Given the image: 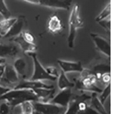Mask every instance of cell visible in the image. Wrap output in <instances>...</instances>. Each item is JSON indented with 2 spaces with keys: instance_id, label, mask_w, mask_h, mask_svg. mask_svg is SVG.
<instances>
[{
  "instance_id": "1",
  "label": "cell",
  "mask_w": 122,
  "mask_h": 114,
  "mask_svg": "<svg viewBox=\"0 0 122 114\" xmlns=\"http://www.w3.org/2000/svg\"><path fill=\"white\" fill-rule=\"evenodd\" d=\"M7 101L14 107L27 101H39V99L33 90L30 89H11L0 97V100Z\"/></svg>"
},
{
  "instance_id": "2",
  "label": "cell",
  "mask_w": 122,
  "mask_h": 114,
  "mask_svg": "<svg viewBox=\"0 0 122 114\" xmlns=\"http://www.w3.org/2000/svg\"><path fill=\"white\" fill-rule=\"evenodd\" d=\"M83 26V21L80 16V6L79 4H76L72 7L69 19L67 43L69 48L73 49L74 47L77 30Z\"/></svg>"
},
{
  "instance_id": "3",
  "label": "cell",
  "mask_w": 122,
  "mask_h": 114,
  "mask_svg": "<svg viewBox=\"0 0 122 114\" xmlns=\"http://www.w3.org/2000/svg\"><path fill=\"white\" fill-rule=\"evenodd\" d=\"M26 54L32 58L33 63V72L29 80L40 81L49 80L52 81H55L57 80L58 78L51 76L47 73L46 69L39 62L35 52L28 53Z\"/></svg>"
},
{
  "instance_id": "4",
  "label": "cell",
  "mask_w": 122,
  "mask_h": 114,
  "mask_svg": "<svg viewBox=\"0 0 122 114\" xmlns=\"http://www.w3.org/2000/svg\"><path fill=\"white\" fill-rule=\"evenodd\" d=\"M20 81V79L12 64L7 62L5 64L4 70L0 79V85L13 89Z\"/></svg>"
},
{
  "instance_id": "5",
  "label": "cell",
  "mask_w": 122,
  "mask_h": 114,
  "mask_svg": "<svg viewBox=\"0 0 122 114\" xmlns=\"http://www.w3.org/2000/svg\"><path fill=\"white\" fill-rule=\"evenodd\" d=\"M22 50L17 44L10 41L0 43V58L14 59L19 56Z\"/></svg>"
},
{
  "instance_id": "6",
  "label": "cell",
  "mask_w": 122,
  "mask_h": 114,
  "mask_svg": "<svg viewBox=\"0 0 122 114\" xmlns=\"http://www.w3.org/2000/svg\"><path fill=\"white\" fill-rule=\"evenodd\" d=\"M29 60L19 56L14 59L12 64L21 80L29 79L31 77Z\"/></svg>"
},
{
  "instance_id": "7",
  "label": "cell",
  "mask_w": 122,
  "mask_h": 114,
  "mask_svg": "<svg viewBox=\"0 0 122 114\" xmlns=\"http://www.w3.org/2000/svg\"><path fill=\"white\" fill-rule=\"evenodd\" d=\"M34 113L41 114H60L63 113L66 107H62L50 102H43L39 101H32Z\"/></svg>"
},
{
  "instance_id": "8",
  "label": "cell",
  "mask_w": 122,
  "mask_h": 114,
  "mask_svg": "<svg viewBox=\"0 0 122 114\" xmlns=\"http://www.w3.org/2000/svg\"><path fill=\"white\" fill-rule=\"evenodd\" d=\"M90 35L97 49L110 58L111 56V45L110 42L97 33H90Z\"/></svg>"
},
{
  "instance_id": "9",
  "label": "cell",
  "mask_w": 122,
  "mask_h": 114,
  "mask_svg": "<svg viewBox=\"0 0 122 114\" xmlns=\"http://www.w3.org/2000/svg\"><path fill=\"white\" fill-rule=\"evenodd\" d=\"M72 0H40L39 5L54 9L69 10Z\"/></svg>"
},
{
  "instance_id": "10",
  "label": "cell",
  "mask_w": 122,
  "mask_h": 114,
  "mask_svg": "<svg viewBox=\"0 0 122 114\" xmlns=\"http://www.w3.org/2000/svg\"><path fill=\"white\" fill-rule=\"evenodd\" d=\"M39 88L53 89L54 86L52 85L45 84L40 80H21L18 84L13 89H30L33 90Z\"/></svg>"
},
{
  "instance_id": "11",
  "label": "cell",
  "mask_w": 122,
  "mask_h": 114,
  "mask_svg": "<svg viewBox=\"0 0 122 114\" xmlns=\"http://www.w3.org/2000/svg\"><path fill=\"white\" fill-rule=\"evenodd\" d=\"M72 95L71 89H62L60 92L52 98L49 102L66 108L71 99Z\"/></svg>"
},
{
  "instance_id": "12",
  "label": "cell",
  "mask_w": 122,
  "mask_h": 114,
  "mask_svg": "<svg viewBox=\"0 0 122 114\" xmlns=\"http://www.w3.org/2000/svg\"><path fill=\"white\" fill-rule=\"evenodd\" d=\"M8 40L17 44L24 54L35 52L37 50V47L35 44L30 43L27 41L23 38L22 33L17 37Z\"/></svg>"
},
{
  "instance_id": "13",
  "label": "cell",
  "mask_w": 122,
  "mask_h": 114,
  "mask_svg": "<svg viewBox=\"0 0 122 114\" xmlns=\"http://www.w3.org/2000/svg\"><path fill=\"white\" fill-rule=\"evenodd\" d=\"M57 63L61 70L65 73L73 72H81L83 70L82 65L80 62H70L61 59L57 60Z\"/></svg>"
},
{
  "instance_id": "14",
  "label": "cell",
  "mask_w": 122,
  "mask_h": 114,
  "mask_svg": "<svg viewBox=\"0 0 122 114\" xmlns=\"http://www.w3.org/2000/svg\"><path fill=\"white\" fill-rule=\"evenodd\" d=\"M25 24V19L23 16L17 18L16 22L12 25L9 32L3 38L10 40L14 38L22 33Z\"/></svg>"
},
{
  "instance_id": "15",
  "label": "cell",
  "mask_w": 122,
  "mask_h": 114,
  "mask_svg": "<svg viewBox=\"0 0 122 114\" xmlns=\"http://www.w3.org/2000/svg\"><path fill=\"white\" fill-rule=\"evenodd\" d=\"M33 90L38 96L39 101L43 102H49L54 97V95L56 92L55 88H39L34 89Z\"/></svg>"
},
{
  "instance_id": "16",
  "label": "cell",
  "mask_w": 122,
  "mask_h": 114,
  "mask_svg": "<svg viewBox=\"0 0 122 114\" xmlns=\"http://www.w3.org/2000/svg\"><path fill=\"white\" fill-rule=\"evenodd\" d=\"M63 24L58 15L54 14L50 16L47 22V28L50 33H56L63 29Z\"/></svg>"
},
{
  "instance_id": "17",
  "label": "cell",
  "mask_w": 122,
  "mask_h": 114,
  "mask_svg": "<svg viewBox=\"0 0 122 114\" xmlns=\"http://www.w3.org/2000/svg\"><path fill=\"white\" fill-rule=\"evenodd\" d=\"M17 20V18L10 17L0 22V37L4 38L6 36Z\"/></svg>"
},
{
  "instance_id": "18",
  "label": "cell",
  "mask_w": 122,
  "mask_h": 114,
  "mask_svg": "<svg viewBox=\"0 0 122 114\" xmlns=\"http://www.w3.org/2000/svg\"><path fill=\"white\" fill-rule=\"evenodd\" d=\"M90 106L91 107L97 111L100 114H107L104 107V104L101 103L99 98L97 95V93L92 92L91 94V98L90 99Z\"/></svg>"
},
{
  "instance_id": "19",
  "label": "cell",
  "mask_w": 122,
  "mask_h": 114,
  "mask_svg": "<svg viewBox=\"0 0 122 114\" xmlns=\"http://www.w3.org/2000/svg\"><path fill=\"white\" fill-rule=\"evenodd\" d=\"M58 78V86L61 90L69 88L71 89L75 86V84L70 81L66 76V73L62 70L61 71Z\"/></svg>"
},
{
  "instance_id": "20",
  "label": "cell",
  "mask_w": 122,
  "mask_h": 114,
  "mask_svg": "<svg viewBox=\"0 0 122 114\" xmlns=\"http://www.w3.org/2000/svg\"><path fill=\"white\" fill-rule=\"evenodd\" d=\"M111 15V4L109 3L100 14L95 18L96 22L97 23L102 20L110 17Z\"/></svg>"
},
{
  "instance_id": "21",
  "label": "cell",
  "mask_w": 122,
  "mask_h": 114,
  "mask_svg": "<svg viewBox=\"0 0 122 114\" xmlns=\"http://www.w3.org/2000/svg\"><path fill=\"white\" fill-rule=\"evenodd\" d=\"M22 114H32L34 113L32 101H27L20 104Z\"/></svg>"
},
{
  "instance_id": "22",
  "label": "cell",
  "mask_w": 122,
  "mask_h": 114,
  "mask_svg": "<svg viewBox=\"0 0 122 114\" xmlns=\"http://www.w3.org/2000/svg\"><path fill=\"white\" fill-rule=\"evenodd\" d=\"M111 93V84L109 83L107 84L105 88L103 90H102L101 93V94L99 97H98L101 103L104 104L105 102L107 99L108 97L110 96Z\"/></svg>"
},
{
  "instance_id": "23",
  "label": "cell",
  "mask_w": 122,
  "mask_h": 114,
  "mask_svg": "<svg viewBox=\"0 0 122 114\" xmlns=\"http://www.w3.org/2000/svg\"><path fill=\"white\" fill-rule=\"evenodd\" d=\"M0 15L4 18H8L11 16V13L4 0H0Z\"/></svg>"
},
{
  "instance_id": "24",
  "label": "cell",
  "mask_w": 122,
  "mask_h": 114,
  "mask_svg": "<svg viewBox=\"0 0 122 114\" xmlns=\"http://www.w3.org/2000/svg\"><path fill=\"white\" fill-rule=\"evenodd\" d=\"M12 106L7 101L0 100V114L11 113Z\"/></svg>"
},
{
  "instance_id": "25",
  "label": "cell",
  "mask_w": 122,
  "mask_h": 114,
  "mask_svg": "<svg viewBox=\"0 0 122 114\" xmlns=\"http://www.w3.org/2000/svg\"><path fill=\"white\" fill-rule=\"evenodd\" d=\"M94 70L97 73H99L102 74L106 73H110V66L105 64H98L95 66Z\"/></svg>"
},
{
  "instance_id": "26",
  "label": "cell",
  "mask_w": 122,
  "mask_h": 114,
  "mask_svg": "<svg viewBox=\"0 0 122 114\" xmlns=\"http://www.w3.org/2000/svg\"><path fill=\"white\" fill-rule=\"evenodd\" d=\"M101 27H103L107 32H110L111 29V20L110 17L102 20L98 22Z\"/></svg>"
},
{
  "instance_id": "27",
  "label": "cell",
  "mask_w": 122,
  "mask_h": 114,
  "mask_svg": "<svg viewBox=\"0 0 122 114\" xmlns=\"http://www.w3.org/2000/svg\"><path fill=\"white\" fill-rule=\"evenodd\" d=\"M22 34L23 38L28 42L32 44H34L35 38L31 33L26 31H23Z\"/></svg>"
},
{
  "instance_id": "28",
  "label": "cell",
  "mask_w": 122,
  "mask_h": 114,
  "mask_svg": "<svg viewBox=\"0 0 122 114\" xmlns=\"http://www.w3.org/2000/svg\"><path fill=\"white\" fill-rule=\"evenodd\" d=\"M46 70L47 71V73L51 76H54L58 78L59 74L58 73V72L57 70V69L56 67L53 66H49L46 68Z\"/></svg>"
},
{
  "instance_id": "29",
  "label": "cell",
  "mask_w": 122,
  "mask_h": 114,
  "mask_svg": "<svg viewBox=\"0 0 122 114\" xmlns=\"http://www.w3.org/2000/svg\"><path fill=\"white\" fill-rule=\"evenodd\" d=\"M101 79H102V81L105 84H108L109 83H110V73L103 74L102 75Z\"/></svg>"
},
{
  "instance_id": "30",
  "label": "cell",
  "mask_w": 122,
  "mask_h": 114,
  "mask_svg": "<svg viewBox=\"0 0 122 114\" xmlns=\"http://www.w3.org/2000/svg\"><path fill=\"white\" fill-rule=\"evenodd\" d=\"M11 89L4 87L1 85H0V97L6 94V93L9 90H10Z\"/></svg>"
},
{
  "instance_id": "31",
  "label": "cell",
  "mask_w": 122,
  "mask_h": 114,
  "mask_svg": "<svg viewBox=\"0 0 122 114\" xmlns=\"http://www.w3.org/2000/svg\"><path fill=\"white\" fill-rule=\"evenodd\" d=\"M23 1L28 2L30 4H32L34 5H39L40 0H20Z\"/></svg>"
},
{
  "instance_id": "32",
  "label": "cell",
  "mask_w": 122,
  "mask_h": 114,
  "mask_svg": "<svg viewBox=\"0 0 122 114\" xmlns=\"http://www.w3.org/2000/svg\"><path fill=\"white\" fill-rule=\"evenodd\" d=\"M8 60L6 59L0 58V65L5 64L8 62Z\"/></svg>"
}]
</instances>
